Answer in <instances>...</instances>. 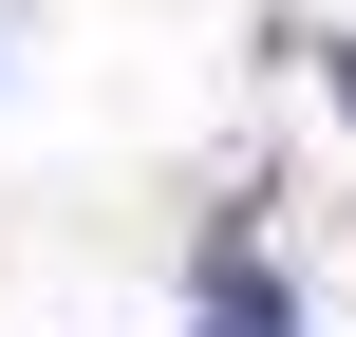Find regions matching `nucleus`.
Segmentation results:
<instances>
[{"label":"nucleus","instance_id":"nucleus-1","mask_svg":"<svg viewBox=\"0 0 356 337\" xmlns=\"http://www.w3.org/2000/svg\"><path fill=\"white\" fill-rule=\"evenodd\" d=\"M188 337H282V281H263V263H225V300H207Z\"/></svg>","mask_w":356,"mask_h":337}]
</instances>
